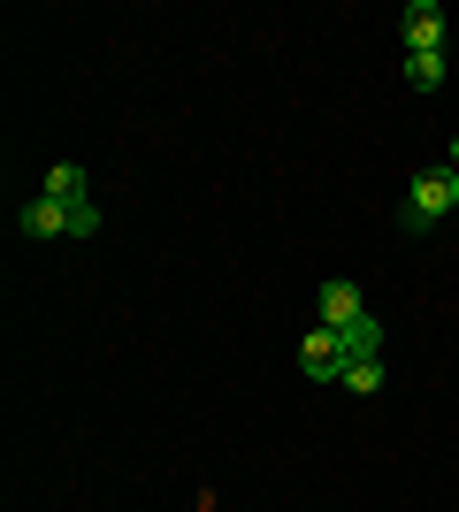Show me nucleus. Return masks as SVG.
<instances>
[{
    "instance_id": "nucleus-1",
    "label": "nucleus",
    "mask_w": 459,
    "mask_h": 512,
    "mask_svg": "<svg viewBox=\"0 0 459 512\" xmlns=\"http://www.w3.org/2000/svg\"><path fill=\"white\" fill-rule=\"evenodd\" d=\"M452 207H459V169H452V161L414 169V184H406V230H437Z\"/></svg>"
},
{
    "instance_id": "nucleus-2",
    "label": "nucleus",
    "mask_w": 459,
    "mask_h": 512,
    "mask_svg": "<svg viewBox=\"0 0 459 512\" xmlns=\"http://www.w3.org/2000/svg\"><path fill=\"white\" fill-rule=\"evenodd\" d=\"M299 367H306V383H345V344H337V329H306Z\"/></svg>"
},
{
    "instance_id": "nucleus-3",
    "label": "nucleus",
    "mask_w": 459,
    "mask_h": 512,
    "mask_svg": "<svg viewBox=\"0 0 459 512\" xmlns=\"http://www.w3.org/2000/svg\"><path fill=\"white\" fill-rule=\"evenodd\" d=\"M16 230L31 237V245H46V237H69V207L39 192V199H23V207H16Z\"/></svg>"
},
{
    "instance_id": "nucleus-4",
    "label": "nucleus",
    "mask_w": 459,
    "mask_h": 512,
    "mask_svg": "<svg viewBox=\"0 0 459 512\" xmlns=\"http://www.w3.org/2000/svg\"><path fill=\"white\" fill-rule=\"evenodd\" d=\"M406 54H444V8L437 0H414V8H406Z\"/></svg>"
},
{
    "instance_id": "nucleus-5",
    "label": "nucleus",
    "mask_w": 459,
    "mask_h": 512,
    "mask_svg": "<svg viewBox=\"0 0 459 512\" xmlns=\"http://www.w3.org/2000/svg\"><path fill=\"white\" fill-rule=\"evenodd\" d=\"M368 314V306H360V283H322V329H352V321Z\"/></svg>"
},
{
    "instance_id": "nucleus-6",
    "label": "nucleus",
    "mask_w": 459,
    "mask_h": 512,
    "mask_svg": "<svg viewBox=\"0 0 459 512\" xmlns=\"http://www.w3.org/2000/svg\"><path fill=\"white\" fill-rule=\"evenodd\" d=\"M337 344H345V360H383V321L360 314L352 329H337Z\"/></svg>"
},
{
    "instance_id": "nucleus-7",
    "label": "nucleus",
    "mask_w": 459,
    "mask_h": 512,
    "mask_svg": "<svg viewBox=\"0 0 459 512\" xmlns=\"http://www.w3.org/2000/svg\"><path fill=\"white\" fill-rule=\"evenodd\" d=\"M46 199H62V207H85V169H77V161H54V169H46Z\"/></svg>"
},
{
    "instance_id": "nucleus-8",
    "label": "nucleus",
    "mask_w": 459,
    "mask_h": 512,
    "mask_svg": "<svg viewBox=\"0 0 459 512\" xmlns=\"http://www.w3.org/2000/svg\"><path fill=\"white\" fill-rule=\"evenodd\" d=\"M406 85H414V92H437L444 85V54H406Z\"/></svg>"
},
{
    "instance_id": "nucleus-9",
    "label": "nucleus",
    "mask_w": 459,
    "mask_h": 512,
    "mask_svg": "<svg viewBox=\"0 0 459 512\" xmlns=\"http://www.w3.org/2000/svg\"><path fill=\"white\" fill-rule=\"evenodd\" d=\"M345 390L352 398H375L383 390V360H345Z\"/></svg>"
},
{
    "instance_id": "nucleus-10",
    "label": "nucleus",
    "mask_w": 459,
    "mask_h": 512,
    "mask_svg": "<svg viewBox=\"0 0 459 512\" xmlns=\"http://www.w3.org/2000/svg\"><path fill=\"white\" fill-rule=\"evenodd\" d=\"M69 237H100V207H92V199H85V207H69Z\"/></svg>"
},
{
    "instance_id": "nucleus-11",
    "label": "nucleus",
    "mask_w": 459,
    "mask_h": 512,
    "mask_svg": "<svg viewBox=\"0 0 459 512\" xmlns=\"http://www.w3.org/2000/svg\"><path fill=\"white\" fill-rule=\"evenodd\" d=\"M452 169H459V138H452Z\"/></svg>"
}]
</instances>
